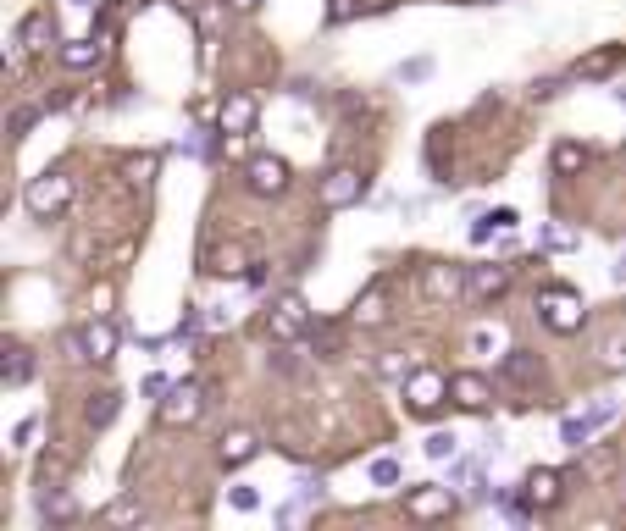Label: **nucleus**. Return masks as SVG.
Returning <instances> with one entry per match:
<instances>
[{"instance_id": "obj_6", "label": "nucleus", "mask_w": 626, "mask_h": 531, "mask_svg": "<svg viewBox=\"0 0 626 531\" xmlns=\"http://www.w3.org/2000/svg\"><path fill=\"white\" fill-rule=\"evenodd\" d=\"M244 183H250V194H261V200H277V194L289 189V161L272 150H250L244 155Z\"/></svg>"}, {"instance_id": "obj_3", "label": "nucleus", "mask_w": 626, "mask_h": 531, "mask_svg": "<svg viewBox=\"0 0 626 531\" xmlns=\"http://www.w3.org/2000/svg\"><path fill=\"white\" fill-rule=\"evenodd\" d=\"M316 332V316H311V305H305L300 294H277L272 299V310H266V338L272 343H300V338H311Z\"/></svg>"}, {"instance_id": "obj_43", "label": "nucleus", "mask_w": 626, "mask_h": 531, "mask_svg": "<svg viewBox=\"0 0 626 531\" xmlns=\"http://www.w3.org/2000/svg\"><path fill=\"white\" fill-rule=\"evenodd\" d=\"M471 349H499V332L494 327H477V332H471Z\"/></svg>"}, {"instance_id": "obj_25", "label": "nucleus", "mask_w": 626, "mask_h": 531, "mask_svg": "<svg viewBox=\"0 0 626 531\" xmlns=\"http://www.w3.org/2000/svg\"><path fill=\"white\" fill-rule=\"evenodd\" d=\"M205 272H217V277H233V272H250V255H244L239 244H222L205 255Z\"/></svg>"}, {"instance_id": "obj_36", "label": "nucleus", "mask_w": 626, "mask_h": 531, "mask_svg": "<svg viewBox=\"0 0 626 531\" xmlns=\"http://www.w3.org/2000/svg\"><path fill=\"white\" fill-rule=\"evenodd\" d=\"M455 443H460L455 432H433L422 449H427V460H455Z\"/></svg>"}, {"instance_id": "obj_12", "label": "nucleus", "mask_w": 626, "mask_h": 531, "mask_svg": "<svg viewBox=\"0 0 626 531\" xmlns=\"http://www.w3.org/2000/svg\"><path fill=\"white\" fill-rule=\"evenodd\" d=\"M510 277H516V272H510V266H499V260H488V266H471V272H466V299H471V305H488V299H499V294L510 288Z\"/></svg>"}, {"instance_id": "obj_39", "label": "nucleus", "mask_w": 626, "mask_h": 531, "mask_svg": "<svg viewBox=\"0 0 626 531\" xmlns=\"http://www.w3.org/2000/svg\"><path fill=\"white\" fill-rule=\"evenodd\" d=\"M543 249H577V233L560 227V222H549V227H543Z\"/></svg>"}, {"instance_id": "obj_33", "label": "nucleus", "mask_w": 626, "mask_h": 531, "mask_svg": "<svg viewBox=\"0 0 626 531\" xmlns=\"http://www.w3.org/2000/svg\"><path fill=\"white\" fill-rule=\"evenodd\" d=\"M122 172H128L133 189H150V172H156V155H128L122 161Z\"/></svg>"}, {"instance_id": "obj_1", "label": "nucleus", "mask_w": 626, "mask_h": 531, "mask_svg": "<svg viewBox=\"0 0 626 531\" xmlns=\"http://www.w3.org/2000/svg\"><path fill=\"white\" fill-rule=\"evenodd\" d=\"M73 189H78L73 172H67V166H50V172H39L23 189V211L34 216V222H56V216L73 205Z\"/></svg>"}, {"instance_id": "obj_26", "label": "nucleus", "mask_w": 626, "mask_h": 531, "mask_svg": "<svg viewBox=\"0 0 626 531\" xmlns=\"http://www.w3.org/2000/svg\"><path fill=\"white\" fill-rule=\"evenodd\" d=\"M17 45H28V50H45V45H56V23H50V12H34L23 28H17Z\"/></svg>"}, {"instance_id": "obj_2", "label": "nucleus", "mask_w": 626, "mask_h": 531, "mask_svg": "<svg viewBox=\"0 0 626 531\" xmlns=\"http://www.w3.org/2000/svg\"><path fill=\"white\" fill-rule=\"evenodd\" d=\"M532 310H538V327L554 332V338H571V332H582V321H588V305H582L577 288H543Z\"/></svg>"}, {"instance_id": "obj_41", "label": "nucleus", "mask_w": 626, "mask_h": 531, "mask_svg": "<svg viewBox=\"0 0 626 531\" xmlns=\"http://www.w3.org/2000/svg\"><path fill=\"white\" fill-rule=\"evenodd\" d=\"M377 377H388V382H405L410 371H405V360H399V354H383V360H377Z\"/></svg>"}, {"instance_id": "obj_18", "label": "nucleus", "mask_w": 626, "mask_h": 531, "mask_svg": "<svg viewBox=\"0 0 626 531\" xmlns=\"http://www.w3.org/2000/svg\"><path fill=\"white\" fill-rule=\"evenodd\" d=\"M516 222H521L516 211H488V216H477V222H466V238L471 244H488V238H499V233H516Z\"/></svg>"}, {"instance_id": "obj_40", "label": "nucleus", "mask_w": 626, "mask_h": 531, "mask_svg": "<svg viewBox=\"0 0 626 531\" xmlns=\"http://www.w3.org/2000/svg\"><path fill=\"white\" fill-rule=\"evenodd\" d=\"M228 504L239 509V515H250V509H261V493H255V487H228Z\"/></svg>"}, {"instance_id": "obj_8", "label": "nucleus", "mask_w": 626, "mask_h": 531, "mask_svg": "<svg viewBox=\"0 0 626 531\" xmlns=\"http://www.w3.org/2000/svg\"><path fill=\"white\" fill-rule=\"evenodd\" d=\"M322 205L327 211H344V205H361L366 200V177L355 172V166H333V172H322Z\"/></svg>"}, {"instance_id": "obj_31", "label": "nucleus", "mask_w": 626, "mask_h": 531, "mask_svg": "<svg viewBox=\"0 0 626 531\" xmlns=\"http://www.w3.org/2000/svg\"><path fill=\"white\" fill-rule=\"evenodd\" d=\"M39 432H45V421H39V415L17 421V426H12V449H17V454H34V449H39Z\"/></svg>"}, {"instance_id": "obj_9", "label": "nucleus", "mask_w": 626, "mask_h": 531, "mask_svg": "<svg viewBox=\"0 0 626 531\" xmlns=\"http://www.w3.org/2000/svg\"><path fill=\"white\" fill-rule=\"evenodd\" d=\"M34 504H39V515H45L50 526H73V520H78V493H73L67 482H56V476H45V482H39Z\"/></svg>"}, {"instance_id": "obj_20", "label": "nucleus", "mask_w": 626, "mask_h": 531, "mask_svg": "<svg viewBox=\"0 0 626 531\" xmlns=\"http://www.w3.org/2000/svg\"><path fill=\"white\" fill-rule=\"evenodd\" d=\"M117 410H122V393H117V388H100L95 399H89V410H84L89 432H106V426L117 421Z\"/></svg>"}, {"instance_id": "obj_23", "label": "nucleus", "mask_w": 626, "mask_h": 531, "mask_svg": "<svg viewBox=\"0 0 626 531\" xmlns=\"http://www.w3.org/2000/svg\"><path fill=\"white\" fill-rule=\"evenodd\" d=\"M383 316H388V294H383V288H366V294L350 305V321H355V327H377Z\"/></svg>"}, {"instance_id": "obj_10", "label": "nucleus", "mask_w": 626, "mask_h": 531, "mask_svg": "<svg viewBox=\"0 0 626 531\" xmlns=\"http://www.w3.org/2000/svg\"><path fill=\"white\" fill-rule=\"evenodd\" d=\"M449 404L482 415L488 404H494V382L482 377V371H460V377H449Z\"/></svg>"}, {"instance_id": "obj_24", "label": "nucleus", "mask_w": 626, "mask_h": 531, "mask_svg": "<svg viewBox=\"0 0 626 531\" xmlns=\"http://www.w3.org/2000/svg\"><path fill=\"white\" fill-rule=\"evenodd\" d=\"M255 449H261V437H255V432H228V437H222V449H217V460L233 471V465H244Z\"/></svg>"}, {"instance_id": "obj_32", "label": "nucleus", "mask_w": 626, "mask_h": 531, "mask_svg": "<svg viewBox=\"0 0 626 531\" xmlns=\"http://www.w3.org/2000/svg\"><path fill=\"white\" fill-rule=\"evenodd\" d=\"M366 476H372V487H399V460L394 454H377V460L366 465Z\"/></svg>"}, {"instance_id": "obj_4", "label": "nucleus", "mask_w": 626, "mask_h": 531, "mask_svg": "<svg viewBox=\"0 0 626 531\" xmlns=\"http://www.w3.org/2000/svg\"><path fill=\"white\" fill-rule=\"evenodd\" d=\"M73 349L84 354V366H117V349H122V327L111 316H89L84 327L73 332Z\"/></svg>"}, {"instance_id": "obj_16", "label": "nucleus", "mask_w": 626, "mask_h": 531, "mask_svg": "<svg viewBox=\"0 0 626 531\" xmlns=\"http://www.w3.org/2000/svg\"><path fill=\"white\" fill-rule=\"evenodd\" d=\"M422 294L427 299H455V294H466V272H455L449 260H433L422 272Z\"/></svg>"}, {"instance_id": "obj_35", "label": "nucleus", "mask_w": 626, "mask_h": 531, "mask_svg": "<svg viewBox=\"0 0 626 531\" xmlns=\"http://www.w3.org/2000/svg\"><path fill=\"white\" fill-rule=\"evenodd\" d=\"M39 122V111H23V106H12V117H6V139H28V128Z\"/></svg>"}, {"instance_id": "obj_15", "label": "nucleus", "mask_w": 626, "mask_h": 531, "mask_svg": "<svg viewBox=\"0 0 626 531\" xmlns=\"http://www.w3.org/2000/svg\"><path fill=\"white\" fill-rule=\"evenodd\" d=\"M521 493H527V498H532V509L543 515V509L560 504V493H566V476L549 471V465H538V471H527V487H521Z\"/></svg>"}, {"instance_id": "obj_7", "label": "nucleus", "mask_w": 626, "mask_h": 531, "mask_svg": "<svg viewBox=\"0 0 626 531\" xmlns=\"http://www.w3.org/2000/svg\"><path fill=\"white\" fill-rule=\"evenodd\" d=\"M405 515L410 520H455L460 515V498L449 493V487H438V482L410 487V493H405Z\"/></svg>"}, {"instance_id": "obj_21", "label": "nucleus", "mask_w": 626, "mask_h": 531, "mask_svg": "<svg viewBox=\"0 0 626 531\" xmlns=\"http://www.w3.org/2000/svg\"><path fill=\"white\" fill-rule=\"evenodd\" d=\"M422 161L433 166V177H438V183H455V177H449V128H433V133H427Z\"/></svg>"}, {"instance_id": "obj_38", "label": "nucleus", "mask_w": 626, "mask_h": 531, "mask_svg": "<svg viewBox=\"0 0 626 531\" xmlns=\"http://www.w3.org/2000/svg\"><path fill=\"white\" fill-rule=\"evenodd\" d=\"M399 78H405V83L433 78V56H410V61H399Z\"/></svg>"}, {"instance_id": "obj_5", "label": "nucleus", "mask_w": 626, "mask_h": 531, "mask_svg": "<svg viewBox=\"0 0 626 531\" xmlns=\"http://www.w3.org/2000/svg\"><path fill=\"white\" fill-rule=\"evenodd\" d=\"M405 404H410V415H438L449 404V377L438 366H416L405 377Z\"/></svg>"}, {"instance_id": "obj_30", "label": "nucleus", "mask_w": 626, "mask_h": 531, "mask_svg": "<svg viewBox=\"0 0 626 531\" xmlns=\"http://www.w3.org/2000/svg\"><path fill=\"white\" fill-rule=\"evenodd\" d=\"M599 366L610 371V377H621V371H626V332H610V338L599 343Z\"/></svg>"}, {"instance_id": "obj_22", "label": "nucleus", "mask_w": 626, "mask_h": 531, "mask_svg": "<svg viewBox=\"0 0 626 531\" xmlns=\"http://www.w3.org/2000/svg\"><path fill=\"white\" fill-rule=\"evenodd\" d=\"M549 161H554V172H560V177H577V172H588V161H593V155H588V144L566 139V144H554V155H549Z\"/></svg>"}, {"instance_id": "obj_19", "label": "nucleus", "mask_w": 626, "mask_h": 531, "mask_svg": "<svg viewBox=\"0 0 626 531\" xmlns=\"http://www.w3.org/2000/svg\"><path fill=\"white\" fill-rule=\"evenodd\" d=\"M615 67H621V50H593V56L571 61V72H566V78L588 83V78H610V72H615Z\"/></svg>"}, {"instance_id": "obj_28", "label": "nucleus", "mask_w": 626, "mask_h": 531, "mask_svg": "<svg viewBox=\"0 0 626 531\" xmlns=\"http://www.w3.org/2000/svg\"><path fill=\"white\" fill-rule=\"evenodd\" d=\"M593 432H599L593 415H566V421H560V443H566V449H588Z\"/></svg>"}, {"instance_id": "obj_27", "label": "nucleus", "mask_w": 626, "mask_h": 531, "mask_svg": "<svg viewBox=\"0 0 626 531\" xmlns=\"http://www.w3.org/2000/svg\"><path fill=\"white\" fill-rule=\"evenodd\" d=\"M100 520H106V526H145V504H139V498H111L106 509H100Z\"/></svg>"}, {"instance_id": "obj_29", "label": "nucleus", "mask_w": 626, "mask_h": 531, "mask_svg": "<svg viewBox=\"0 0 626 531\" xmlns=\"http://www.w3.org/2000/svg\"><path fill=\"white\" fill-rule=\"evenodd\" d=\"M100 61V39H73V45H61V67L67 72H84Z\"/></svg>"}, {"instance_id": "obj_44", "label": "nucleus", "mask_w": 626, "mask_h": 531, "mask_svg": "<svg viewBox=\"0 0 626 531\" xmlns=\"http://www.w3.org/2000/svg\"><path fill=\"white\" fill-rule=\"evenodd\" d=\"M233 12H255V6H261V0H228Z\"/></svg>"}, {"instance_id": "obj_13", "label": "nucleus", "mask_w": 626, "mask_h": 531, "mask_svg": "<svg viewBox=\"0 0 626 531\" xmlns=\"http://www.w3.org/2000/svg\"><path fill=\"white\" fill-rule=\"evenodd\" d=\"M255 122H261V106H255V95L250 89H233L228 100H222V117H217V128L222 133H255Z\"/></svg>"}, {"instance_id": "obj_46", "label": "nucleus", "mask_w": 626, "mask_h": 531, "mask_svg": "<svg viewBox=\"0 0 626 531\" xmlns=\"http://www.w3.org/2000/svg\"><path fill=\"white\" fill-rule=\"evenodd\" d=\"M488 6H494V0H488Z\"/></svg>"}, {"instance_id": "obj_42", "label": "nucleus", "mask_w": 626, "mask_h": 531, "mask_svg": "<svg viewBox=\"0 0 626 531\" xmlns=\"http://www.w3.org/2000/svg\"><path fill=\"white\" fill-rule=\"evenodd\" d=\"M588 415L604 426V421H615V415H621V404H615V399H593V404H588Z\"/></svg>"}, {"instance_id": "obj_14", "label": "nucleus", "mask_w": 626, "mask_h": 531, "mask_svg": "<svg viewBox=\"0 0 626 531\" xmlns=\"http://www.w3.org/2000/svg\"><path fill=\"white\" fill-rule=\"evenodd\" d=\"M499 377L516 382V388H538L543 382V360L532 349H505V360H499Z\"/></svg>"}, {"instance_id": "obj_17", "label": "nucleus", "mask_w": 626, "mask_h": 531, "mask_svg": "<svg viewBox=\"0 0 626 531\" xmlns=\"http://www.w3.org/2000/svg\"><path fill=\"white\" fill-rule=\"evenodd\" d=\"M39 371V360H34V349H23V343H6V360H0V382L6 388H23L28 377Z\"/></svg>"}, {"instance_id": "obj_34", "label": "nucleus", "mask_w": 626, "mask_h": 531, "mask_svg": "<svg viewBox=\"0 0 626 531\" xmlns=\"http://www.w3.org/2000/svg\"><path fill=\"white\" fill-rule=\"evenodd\" d=\"M361 12H366V0H327V28H338V23H355Z\"/></svg>"}, {"instance_id": "obj_45", "label": "nucleus", "mask_w": 626, "mask_h": 531, "mask_svg": "<svg viewBox=\"0 0 626 531\" xmlns=\"http://www.w3.org/2000/svg\"><path fill=\"white\" fill-rule=\"evenodd\" d=\"M615 283H621V288H626V255H621V260H615Z\"/></svg>"}, {"instance_id": "obj_37", "label": "nucleus", "mask_w": 626, "mask_h": 531, "mask_svg": "<svg viewBox=\"0 0 626 531\" xmlns=\"http://www.w3.org/2000/svg\"><path fill=\"white\" fill-rule=\"evenodd\" d=\"M172 388H178V382H172V377H167V371H150V377H145V382H139V393H145V399H156V404H161V399H167V393H172Z\"/></svg>"}, {"instance_id": "obj_11", "label": "nucleus", "mask_w": 626, "mask_h": 531, "mask_svg": "<svg viewBox=\"0 0 626 531\" xmlns=\"http://www.w3.org/2000/svg\"><path fill=\"white\" fill-rule=\"evenodd\" d=\"M200 410H205V399H200V388H194V382H178V388H172L167 399L156 404L161 426H189V421H200Z\"/></svg>"}]
</instances>
